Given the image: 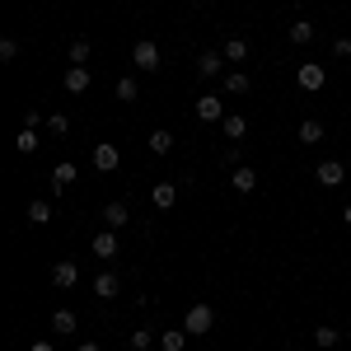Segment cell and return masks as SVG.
I'll list each match as a JSON object with an SVG mask.
<instances>
[{
    "instance_id": "cell-4",
    "label": "cell",
    "mask_w": 351,
    "mask_h": 351,
    "mask_svg": "<svg viewBox=\"0 0 351 351\" xmlns=\"http://www.w3.org/2000/svg\"><path fill=\"white\" fill-rule=\"evenodd\" d=\"M314 178H319L324 188H342V183H347V169H342V160H324L314 169Z\"/></svg>"
},
{
    "instance_id": "cell-7",
    "label": "cell",
    "mask_w": 351,
    "mask_h": 351,
    "mask_svg": "<svg viewBox=\"0 0 351 351\" xmlns=\"http://www.w3.org/2000/svg\"><path fill=\"white\" fill-rule=\"evenodd\" d=\"M220 71H225V56L220 52H202L197 56V75H202V80H216Z\"/></svg>"
},
{
    "instance_id": "cell-17",
    "label": "cell",
    "mask_w": 351,
    "mask_h": 351,
    "mask_svg": "<svg viewBox=\"0 0 351 351\" xmlns=\"http://www.w3.org/2000/svg\"><path fill=\"white\" fill-rule=\"evenodd\" d=\"M75 324H80V319H75L71 309H56V314H52V332H61V337H71V332H75Z\"/></svg>"
},
{
    "instance_id": "cell-28",
    "label": "cell",
    "mask_w": 351,
    "mask_h": 351,
    "mask_svg": "<svg viewBox=\"0 0 351 351\" xmlns=\"http://www.w3.org/2000/svg\"><path fill=\"white\" fill-rule=\"evenodd\" d=\"M136 94H141V89H136L132 75H127V80H117V99H122V104H136Z\"/></svg>"
},
{
    "instance_id": "cell-23",
    "label": "cell",
    "mask_w": 351,
    "mask_h": 351,
    "mask_svg": "<svg viewBox=\"0 0 351 351\" xmlns=\"http://www.w3.org/2000/svg\"><path fill=\"white\" fill-rule=\"evenodd\" d=\"M220 56H225V61H248V43H243V38H230Z\"/></svg>"
},
{
    "instance_id": "cell-6",
    "label": "cell",
    "mask_w": 351,
    "mask_h": 351,
    "mask_svg": "<svg viewBox=\"0 0 351 351\" xmlns=\"http://www.w3.org/2000/svg\"><path fill=\"white\" fill-rule=\"evenodd\" d=\"M117 164H122L117 145H108V141H104V145H94V169H99V173H112Z\"/></svg>"
},
{
    "instance_id": "cell-26",
    "label": "cell",
    "mask_w": 351,
    "mask_h": 351,
    "mask_svg": "<svg viewBox=\"0 0 351 351\" xmlns=\"http://www.w3.org/2000/svg\"><path fill=\"white\" fill-rule=\"evenodd\" d=\"M28 220H33V225H47V220H52V206H47V202H28Z\"/></svg>"
},
{
    "instance_id": "cell-8",
    "label": "cell",
    "mask_w": 351,
    "mask_h": 351,
    "mask_svg": "<svg viewBox=\"0 0 351 351\" xmlns=\"http://www.w3.org/2000/svg\"><path fill=\"white\" fill-rule=\"evenodd\" d=\"M94 258H104V263L117 258V230H99L94 234Z\"/></svg>"
},
{
    "instance_id": "cell-16",
    "label": "cell",
    "mask_w": 351,
    "mask_h": 351,
    "mask_svg": "<svg viewBox=\"0 0 351 351\" xmlns=\"http://www.w3.org/2000/svg\"><path fill=\"white\" fill-rule=\"evenodd\" d=\"M230 188L234 192H253L258 188V173H253V169H234V173H230Z\"/></svg>"
},
{
    "instance_id": "cell-10",
    "label": "cell",
    "mask_w": 351,
    "mask_h": 351,
    "mask_svg": "<svg viewBox=\"0 0 351 351\" xmlns=\"http://www.w3.org/2000/svg\"><path fill=\"white\" fill-rule=\"evenodd\" d=\"M188 337H192L188 328H164V332H160V347L164 351H183V347H188Z\"/></svg>"
},
{
    "instance_id": "cell-22",
    "label": "cell",
    "mask_w": 351,
    "mask_h": 351,
    "mask_svg": "<svg viewBox=\"0 0 351 351\" xmlns=\"http://www.w3.org/2000/svg\"><path fill=\"white\" fill-rule=\"evenodd\" d=\"M38 145H43V141H38V132H33V127H24V132H19V141H14V150H19V155H33Z\"/></svg>"
},
{
    "instance_id": "cell-30",
    "label": "cell",
    "mask_w": 351,
    "mask_h": 351,
    "mask_svg": "<svg viewBox=\"0 0 351 351\" xmlns=\"http://www.w3.org/2000/svg\"><path fill=\"white\" fill-rule=\"evenodd\" d=\"M47 132H71V122H66V112H52V117H47Z\"/></svg>"
},
{
    "instance_id": "cell-5",
    "label": "cell",
    "mask_w": 351,
    "mask_h": 351,
    "mask_svg": "<svg viewBox=\"0 0 351 351\" xmlns=\"http://www.w3.org/2000/svg\"><path fill=\"white\" fill-rule=\"evenodd\" d=\"M197 117H202V122H225V104H220L216 94H202V99H197Z\"/></svg>"
},
{
    "instance_id": "cell-25",
    "label": "cell",
    "mask_w": 351,
    "mask_h": 351,
    "mask_svg": "<svg viewBox=\"0 0 351 351\" xmlns=\"http://www.w3.org/2000/svg\"><path fill=\"white\" fill-rule=\"evenodd\" d=\"M225 94H248V75L243 71H230L225 75Z\"/></svg>"
},
{
    "instance_id": "cell-21",
    "label": "cell",
    "mask_w": 351,
    "mask_h": 351,
    "mask_svg": "<svg viewBox=\"0 0 351 351\" xmlns=\"http://www.w3.org/2000/svg\"><path fill=\"white\" fill-rule=\"evenodd\" d=\"M291 43H295V47L314 43V24H309V19H295V24H291Z\"/></svg>"
},
{
    "instance_id": "cell-24",
    "label": "cell",
    "mask_w": 351,
    "mask_h": 351,
    "mask_svg": "<svg viewBox=\"0 0 351 351\" xmlns=\"http://www.w3.org/2000/svg\"><path fill=\"white\" fill-rule=\"evenodd\" d=\"M89 61V38H71V66H84Z\"/></svg>"
},
{
    "instance_id": "cell-31",
    "label": "cell",
    "mask_w": 351,
    "mask_h": 351,
    "mask_svg": "<svg viewBox=\"0 0 351 351\" xmlns=\"http://www.w3.org/2000/svg\"><path fill=\"white\" fill-rule=\"evenodd\" d=\"M14 56H19V43H14V38H5V43H0V61H14Z\"/></svg>"
},
{
    "instance_id": "cell-29",
    "label": "cell",
    "mask_w": 351,
    "mask_h": 351,
    "mask_svg": "<svg viewBox=\"0 0 351 351\" xmlns=\"http://www.w3.org/2000/svg\"><path fill=\"white\" fill-rule=\"evenodd\" d=\"M314 342H319V347H337L342 337H337V328H314Z\"/></svg>"
},
{
    "instance_id": "cell-13",
    "label": "cell",
    "mask_w": 351,
    "mask_h": 351,
    "mask_svg": "<svg viewBox=\"0 0 351 351\" xmlns=\"http://www.w3.org/2000/svg\"><path fill=\"white\" fill-rule=\"evenodd\" d=\"M127 220H132V211H127L122 202H108V206H104V225H108V230H122Z\"/></svg>"
},
{
    "instance_id": "cell-14",
    "label": "cell",
    "mask_w": 351,
    "mask_h": 351,
    "mask_svg": "<svg viewBox=\"0 0 351 351\" xmlns=\"http://www.w3.org/2000/svg\"><path fill=\"white\" fill-rule=\"evenodd\" d=\"M71 183H75V164H66V160H61V164L52 169V192H66Z\"/></svg>"
},
{
    "instance_id": "cell-12",
    "label": "cell",
    "mask_w": 351,
    "mask_h": 351,
    "mask_svg": "<svg viewBox=\"0 0 351 351\" xmlns=\"http://www.w3.org/2000/svg\"><path fill=\"white\" fill-rule=\"evenodd\" d=\"M150 202H155L160 211H169V206L178 202V183H155V192H150Z\"/></svg>"
},
{
    "instance_id": "cell-3",
    "label": "cell",
    "mask_w": 351,
    "mask_h": 351,
    "mask_svg": "<svg viewBox=\"0 0 351 351\" xmlns=\"http://www.w3.org/2000/svg\"><path fill=\"white\" fill-rule=\"evenodd\" d=\"M132 61L141 66V71H160V47H155L150 38H141V43L132 47Z\"/></svg>"
},
{
    "instance_id": "cell-9",
    "label": "cell",
    "mask_w": 351,
    "mask_h": 351,
    "mask_svg": "<svg viewBox=\"0 0 351 351\" xmlns=\"http://www.w3.org/2000/svg\"><path fill=\"white\" fill-rule=\"evenodd\" d=\"M75 281H80V267H75V263H56V267H52V286L71 291Z\"/></svg>"
},
{
    "instance_id": "cell-27",
    "label": "cell",
    "mask_w": 351,
    "mask_h": 351,
    "mask_svg": "<svg viewBox=\"0 0 351 351\" xmlns=\"http://www.w3.org/2000/svg\"><path fill=\"white\" fill-rule=\"evenodd\" d=\"M155 347V332H150V328H136L132 332V351H150Z\"/></svg>"
},
{
    "instance_id": "cell-15",
    "label": "cell",
    "mask_w": 351,
    "mask_h": 351,
    "mask_svg": "<svg viewBox=\"0 0 351 351\" xmlns=\"http://www.w3.org/2000/svg\"><path fill=\"white\" fill-rule=\"evenodd\" d=\"M66 89H71V94H84V89H89V71H84V66H66Z\"/></svg>"
},
{
    "instance_id": "cell-11",
    "label": "cell",
    "mask_w": 351,
    "mask_h": 351,
    "mask_svg": "<svg viewBox=\"0 0 351 351\" xmlns=\"http://www.w3.org/2000/svg\"><path fill=\"white\" fill-rule=\"evenodd\" d=\"M117 286H122L117 271H99V276H94V295H99V300H112V295H117Z\"/></svg>"
},
{
    "instance_id": "cell-18",
    "label": "cell",
    "mask_w": 351,
    "mask_h": 351,
    "mask_svg": "<svg viewBox=\"0 0 351 351\" xmlns=\"http://www.w3.org/2000/svg\"><path fill=\"white\" fill-rule=\"evenodd\" d=\"M150 150H155V155H169V150H173V132H169V127H155V132H150Z\"/></svg>"
},
{
    "instance_id": "cell-20",
    "label": "cell",
    "mask_w": 351,
    "mask_h": 351,
    "mask_svg": "<svg viewBox=\"0 0 351 351\" xmlns=\"http://www.w3.org/2000/svg\"><path fill=\"white\" fill-rule=\"evenodd\" d=\"M220 127H225V136H230V141H243V132H248V122H243L239 112H225V122H220Z\"/></svg>"
},
{
    "instance_id": "cell-35",
    "label": "cell",
    "mask_w": 351,
    "mask_h": 351,
    "mask_svg": "<svg viewBox=\"0 0 351 351\" xmlns=\"http://www.w3.org/2000/svg\"><path fill=\"white\" fill-rule=\"evenodd\" d=\"M342 220H347V225H351V206H342Z\"/></svg>"
},
{
    "instance_id": "cell-32",
    "label": "cell",
    "mask_w": 351,
    "mask_h": 351,
    "mask_svg": "<svg viewBox=\"0 0 351 351\" xmlns=\"http://www.w3.org/2000/svg\"><path fill=\"white\" fill-rule=\"evenodd\" d=\"M332 56H342V61H347V56H351V38H337V43H332Z\"/></svg>"
},
{
    "instance_id": "cell-33",
    "label": "cell",
    "mask_w": 351,
    "mask_h": 351,
    "mask_svg": "<svg viewBox=\"0 0 351 351\" xmlns=\"http://www.w3.org/2000/svg\"><path fill=\"white\" fill-rule=\"evenodd\" d=\"M75 351H104V347H99V342H80Z\"/></svg>"
},
{
    "instance_id": "cell-34",
    "label": "cell",
    "mask_w": 351,
    "mask_h": 351,
    "mask_svg": "<svg viewBox=\"0 0 351 351\" xmlns=\"http://www.w3.org/2000/svg\"><path fill=\"white\" fill-rule=\"evenodd\" d=\"M28 351H52V342H33V347H28Z\"/></svg>"
},
{
    "instance_id": "cell-19",
    "label": "cell",
    "mask_w": 351,
    "mask_h": 351,
    "mask_svg": "<svg viewBox=\"0 0 351 351\" xmlns=\"http://www.w3.org/2000/svg\"><path fill=\"white\" fill-rule=\"evenodd\" d=\"M319 141H324V122H314V117L300 122V145H319Z\"/></svg>"
},
{
    "instance_id": "cell-2",
    "label": "cell",
    "mask_w": 351,
    "mask_h": 351,
    "mask_svg": "<svg viewBox=\"0 0 351 351\" xmlns=\"http://www.w3.org/2000/svg\"><path fill=\"white\" fill-rule=\"evenodd\" d=\"M295 80H300V89H309V94H314V89H324V84H328V71L319 66V61H304V66L295 71Z\"/></svg>"
},
{
    "instance_id": "cell-1",
    "label": "cell",
    "mask_w": 351,
    "mask_h": 351,
    "mask_svg": "<svg viewBox=\"0 0 351 351\" xmlns=\"http://www.w3.org/2000/svg\"><path fill=\"white\" fill-rule=\"evenodd\" d=\"M183 328H188L192 337H206V332L216 328V309H211V304H192L188 319H183Z\"/></svg>"
}]
</instances>
